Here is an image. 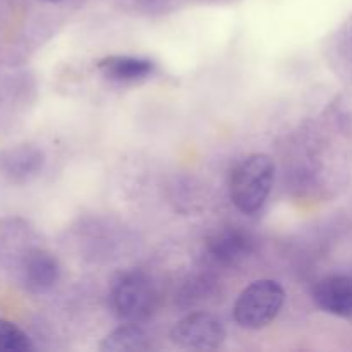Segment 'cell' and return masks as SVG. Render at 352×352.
I'll list each match as a JSON object with an SVG mask.
<instances>
[{"instance_id": "6da1fadb", "label": "cell", "mask_w": 352, "mask_h": 352, "mask_svg": "<svg viewBox=\"0 0 352 352\" xmlns=\"http://www.w3.org/2000/svg\"><path fill=\"white\" fill-rule=\"evenodd\" d=\"M274 179V160L265 153L250 155L230 174V199L243 213H256L267 201Z\"/></svg>"}, {"instance_id": "7a4b0ae2", "label": "cell", "mask_w": 352, "mask_h": 352, "mask_svg": "<svg viewBox=\"0 0 352 352\" xmlns=\"http://www.w3.org/2000/svg\"><path fill=\"white\" fill-rule=\"evenodd\" d=\"M284 299L285 292L277 282L256 280L237 298L234 318L243 329H263L277 318L284 306Z\"/></svg>"}, {"instance_id": "3957f363", "label": "cell", "mask_w": 352, "mask_h": 352, "mask_svg": "<svg viewBox=\"0 0 352 352\" xmlns=\"http://www.w3.org/2000/svg\"><path fill=\"white\" fill-rule=\"evenodd\" d=\"M112 308L129 323L146 320L157 308V291L150 278L140 272L122 275L112 289Z\"/></svg>"}, {"instance_id": "277c9868", "label": "cell", "mask_w": 352, "mask_h": 352, "mask_svg": "<svg viewBox=\"0 0 352 352\" xmlns=\"http://www.w3.org/2000/svg\"><path fill=\"white\" fill-rule=\"evenodd\" d=\"M170 339L184 349H217L226 339V329L210 313H192L175 323Z\"/></svg>"}, {"instance_id": "5b68a950", "label": "cell", "mask_w": 352, "mask_h": 352, "mask_svg": "<svg viewBox=\"0 0 352 352\" xmlns=\"http://www.w3.org/2000/svg\"><path fill=\"white\" fill-rule=\"evenodd\" d=\"M313 299L323 311L340 318L352 316V278L346 275L325 277L313 289Z\"/></svg>"}, {"instance_id": "8992f818", "label": "cell", "mask_w": 352, "mask_h": 352, "mask_svg": "<svg viewBox=\"0 0 352 352\" xmlns=\"http://www.w3.org/2000/svg\"><path fill=\"white\" fill-rule=\"evenodd\" d=\"M103 78L116 82H136L146 79L153 72V62L148 58L129 57V55H110L96 64Z\"/></svg>"}, {"instance_id": "52a82bcc", "label": "cell", "mask_w": 352, "mask_h": 352, "mask_svg": "<svg viewBox=\"0 0 352 352\" xmlns=\"http://www.w3.org/2000/svg\"><path fill=\"white\" fill-rule=\"evenodd\" d=\"M43 153L38 148L30 146V144H23V146H17L6 151L2 155L0 165H2L3 174L10 181L24 182L40 174L41 167H43Z\"/></svg>"}, {"instance_id": "ba28073f", "label": "cell", "mask_w": 352, "mask_h": 352, "mask_svg": "<svg viewBox=\"0 0 352 352\" xmlns=\"http://www.w3.org/2000/svg\"><path fill=\"white\" fill-rule=\"evenodd\" d=\"M251 248H253V243L250 237L236 229L217 232L208 241L210 254L222 265L241 263L251 253Z\"/></svg>"}, {"instance_id": "9c48e42d", "label": "cell", "mask_w": 352, "mask_h": 352, "mask_svg": "<svg viewBox=\"0 0 352 352\" xmlns=\"http://www.w3.org/2000/svg\"><path fill=\"white\" fill-rule=\"evenodd\" d=\"M58 278V265L52 254L33 251L24 261V282L34 292H43L54 287Z\"/></svg>"}, {"instance_id": "30bf717a", "label": "cell", "mask_w": 352, "mask_h": 352, "mask_svg": "<svg viewBox=\"0 0 352 352\" xmlns=\"http://www.w3.org/2000/svg\"><path fill=\"white\" fill-rule=\"evenodd\" d=\"M150 347V337L136 323H127V325L119 327L112 333H109L100 344V351L107 352H136L148 351Z\"/></svg>"}, {"instance_id": "8fae6325", "label": "cell", "mask_w": 352, "mask_h": 352, "mask_svg": "<svg viewBox=\"0 0 352 352\" xmlns=\"http://www.w3.org/2000/svg\"><path fill=\"white\" fill-rule=\"evenodd\" d=\"M31 342L26 333L7 320H0V352H28Z\"/></svg>"}]
</instances>
